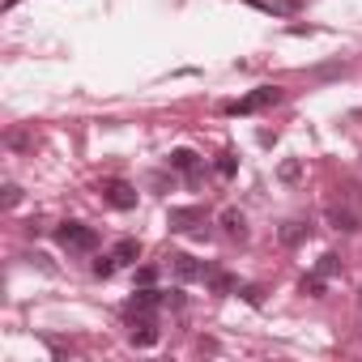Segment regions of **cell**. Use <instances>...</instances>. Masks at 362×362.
Instances as JSON below:
<instances>
[{"mask_svg": "<svg viewBox=\"0 0 362 362\" xmlns=\"http://www.w3.org/2000/svg\"><path fill=\"white\" fill-rule=\"evenodd\" d=\"M328 226L332 230H345V235H358L362 230V197L358 188H337L332 201H328Z\"/></svg>", "mask_w": 362, "mask_h": 362, "instance_id": "cell-1", "label": "cell"}, {"mask_svg": "<svg viewBox=\"0 0 362 362\" xmlns=\"http://www.w3.org/2000/svg\"><path fill=\"white\" fill-rule=\"evenodd\" d=\"M56 243L64 252H94L98 247V230L86 226V222H60L56 226Z\"/></svg>", "mask_w": 362, "mask_h": 362, "instance_id": "cell-2", "label": "cell"}, {"mask_svg": "<svg viewBox=\"0 0 362 362\" xmlns=\"http://www.w3.org/2000/svg\"><path fill=\"white\" fill-rule=\"evenodd\" d=\"M273 103H281V90H277V86H260V90H252V94H243L239 103H230V115H256V111H264V107H273Z\"/></svg>", "mask_w": 362, "mask_h": 362, "instance_id": "cell-3", "label": "cell"}, {"mask_svg": "<svg viewBox=\"0 0 362 362\" xmlns=\"http://www.w3.org/2000/svg\"><path fill=\"white\" fill-rule=\"evenodd\" d=\"M103 201L111 209H136V188L128 184V179H103Z\"/></svg>", "mask_w": 362, "mask_h": 362, "instance_id": "cell-4", "label": "cell"}, {"mask_svg": "<svg viewBox=\"0 0 362 362\" xmlns=\"http://www.w3.org/2000/svg\"><path fill=\"white\" fill-rule=\"evenodd\" d=\"M162 303H166V290H149V286H141V290L124 303V320H128V315H158Z\"/></svg>", "mask_w": 362, "mask_h": 362, "instance_id": "cell-5", "label": "cell"}, {"mask_svg": "<svg viewBox=\"0 0 362 362\" xmlns=\"http://www.w3.org/2000/svg\"><path fill=\"white\" fill-rule=\"evenodd\" d=\"M166 226H170L175 235H188V230L205 226V209H201V205H179V209L166 214Z\"/></svg>", "mask_w": 362, "mask_h": 362, "instance_id": "cell-6", "label": "cell"}, {"mask_svg": "<svg viewBox=\"0 0 362 362\" xmlns=\"http://www.w3.org/2000/svg\"><path fill=\"white\" fill-rule=\"evenodd\" d=\"M166 260H170L175 281H201V277L209 273V264H201V260H197V256H188V252H170Z\"/></svg>", "mask_w": 362, "mask_h": 362, "instance_id": "cell-7", "label": "cell"}, {"mask_svg": "<svg viewBox=\"0 0 362 362\" xmlns=\"http://www.w3.org/2000/svg\"><path fill=\"white\" fill-rule=\"evenodd\" d=\"M128 337H132V345H141V349L158 345V315H128Z\"/></svg>", "mask_w": 362, "mask_h": 362, "instance_id": "cell-8", "label": "cell"}, {"mask_svg": "<svg viewBox=\"0 0 362 362\" xmlns=\"http://www.w3.org/2000/svg\"><path fill=\"white\" fill-rule=\"evenodd\" d=\"M170 170H179L188 184H201V179H205V162H201L192 149H175V153H170Z\"/></svg>", "mask_w": 362, "mask_h": 362, "instance_id": "cell-9", "label": "cell"}, {"mask_svg": "<svg viewBox=\"0 0 362 362\" xmlns=\"http://www.w3.org/2000/svg\"><path fill=\"white\" fill-rule=\"evenodd\" d=\"M277 239H281L286 247H298V243H307V239H311V222H307V218H290V222L277 230Z\"/></svg>", "mask_w": 362, "mask_h": 362, "instance_id": "cell-10", "label": "cell"}, {"mask_svg": "<svg viewBox=\"0 0 362 362\" xmlns=\"http://www.w3.org/2000/svg\"><path fill=\"white\" fill-rule=\"evenodd\" d=\"M222 230L243 243V239H247V218H243L239 209H222Z\"/></svg>", "mask_w": 362, "mask_h": 362, "instance_id": "cell-11", "label": "cell"}, {"mask_svg": "<svg viewBox=\"0 0 362 362\" xmlns=\"http://www.w3.org/2000/svg\"><path fill=\"white\" fill-rule=\"evenodd\" d=\"M205 281H209V290H214V294H235V290H239V281H235L226 269H214V264H209Z\"/></svg>", "mask_w": 362, "mask_h": 362, "instance_id": "cell-12", "label": "cell"}, {"mask_svg": "<svg viewBox=\"0 0 362 362\" xmlns=\"http://www.w3.org/2000/svg\"><path fill=\"white\" fill-rule=\"evenodd\" d=\"M111 256H115V264H136V260H141V243H136V239H119V243L111 247Z\"/></svg>", "mask_w": 362, "mask_h": 362, "instance_id": "cell-13", "label": "cell"}, {"mask_svg": "<svg viewBox=\"0 0 362 362\" xmlns=\"http://www.w3.org/2000/svg\"><path fill=\"white\" fill-rule=\"evenodd\" d=\"M315 273H320V277H337V273H341V256H337V252H324V256L315 260Z\"/></svg>", "mask_w": 362, "mask_h": 362, "instance_id": "cell-14", "label": "cell"}, {"mask_svg": "<svg viewBox=\"0 0 362 362\" xmlns=\"http://www.w3.org/2000/svg\"><path fill=\"white\" fill-rule=\"evenodd\" d=\"M277 175H281V184H298V179H303V162L298 158H286Z\"/></svg>", "mask_w": 362, "mask_h": 362, "instance_id": "cell-15", "label": "cell"}, {"mask_svg": "<svg viewBox=\"0 0 362 362\" xmlns=\"http://www.w3.org/2000/svg\"><path fill=\"white\" fill-rule=\"evenodd\" d=\"M324 290H328V277H320V273L303 277V294H311V298H324Z\"/></svg>", "mask_w": 362, "mask_h": 362, "instance_id": "cell-16", "label": "cell"}, {"mask_svg": "<svg viewBox=\"0 0 362 362\" xmlns=\"http://www.w3.org/2000/svg\"><path fill=\"white\" fill-rule=\"evenodd\" d=\"M119 264H115V256H103V260H94V277H111Z\"/></svg>", "mask_w": 362, "mask_h": 362, "instance_id": "cell-17", "label": "cell"}, {"mask_svg": "<svg viewBox=\"0 0 362 362\" xmlns=\"http://www.w3.org/2000/svg\"><path fill=\"white\" fill-rule=\"evenodd\" d=\"M18 201H22V188H18V184H5V197H0V205H5V209H13Z\"/></svg>", "mask_w": 362, "mask_h": 362, "instance_id": "cell-18", "label": "cell"}, {"mask_svg": "<svg viewBox=\"0 0 362 362\" xmlns=\"http://www.w3.org/2000/svg\"><path fill=\"white\" fill-rule=\"evenodd\" d=\"M235 166H239V162H235V153H222V158H218V175H222V179H230V175H235Z\"/></svg>", "mask_w": 362, "mask_h": 362, "instance_id": "cell-19", "label": "cell"}, {"mask_svg": "<svg viewBox=\"0 0 362 362\" xmlns=\"http://www.w3.org/2000/svg\"><path fill=\"white\" fill-rule=\"evenodd\" d=\"M239 294H243V303H252V307H260V303H264V290H260V286H243Z\"/></svg>", "mask_w": 362, "mask_h": 362, "instance_id": "cell-20", "label": "cell"}, {"mask_svg": "<svg viewBox=\"0 0 362 362\" xmlns=\"http://www.w3.org/2000/svg\"><path fill=\"white\" fill-rule=\"evenodd\" d=\"M153 281H158V269H153V264L136 269V286H153Z\"/></svg>", "mask_w": 362, "mask_h": 362, "instance_id": "cell-21", "label": "cell"}, {"mask_svg": "<svg viewBox=\"0 0 362 362\" xmlns=\"http://www.w3.org/2000/svg\"><path fill=\"white\" fill-rule=\"evenodd\" d=\"M9 145H13V149H26V145H30V136H26V132H9Z\"/></svg>", "mask_w": 362, "mask_h": 362, "instance_id": "cell-22", "label": "cell"}, {"mask_svg": "<svg viewBox=\"0 0 362 362\" xmlns=\"http://www.w3.org/2000/svg\"><path fill=\"white\" fill-rule=\"evenodd\" d=\"M358 298H362V290H358Z\"/></svg>", "mask_w": 362, "mask_h": 362, "instance_id": "cell-23", "label": "cell"}]
</instances>
